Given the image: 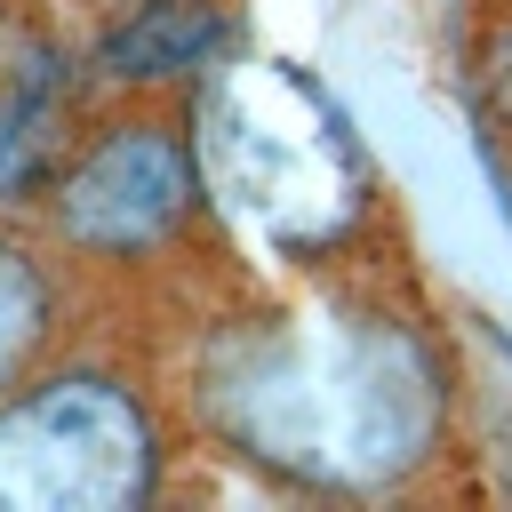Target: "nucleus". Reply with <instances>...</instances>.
<instances>
[{
	"label": "nucleus",
	"mask_w": 512,
	"mask_h": 512,
	"mask_svg": "<svg viewBox=\"0 0 512 512\" xmlns=\"http://www.w3.org/2000/svg\"><path fill=\"white\" fill-rule=\"evenodd\" d=\"M56 88L32 72L8 104H0V192H16V184H32L40 168H48V152H56Z\"/></svg>",
	"instance_id": "obj_4"
},
{
	"label": "nucleus",
	"mask_w": 512,
	"mask_h": 512,
	"mask_svg": "<svg viewBox=\"0 0 512 512\" xmlns=\"http://www.w3.org/2000/svg\"><path fill=\"white\" fill-rule=\"evenodd\" d=\"M32 328H40V280L16 264V248H0V376L24 360Z\"/></svg>",
	"instance_id": "obj_5"
},
{
	"label": "nucleus",
	"mask_w": 512,
	"mask_h": 512,
	"mask_svg": "<svg viewBox=\"0 0 512 512\" xmlns=\"http://www.w3.org/2000/svg\"><path fill=\"white\" fill-rule=\"evenodd\" d=\"M488 80H496V104L512 112V32H504V40L488 48Z\"/></svg>",
	"instance_id": "obj_6"
},
{
	"label": "nucleus",
	"mask_w": 512,
	"mask_h": 512,
	"mask_svg": "<svg viewBox=\"0 0 512 512\" xmlns=\"http://www.w3.org/2000/svg\"><path fill=\"white\" fill-rule=\"evenodd\" d=\"M192 192H200L192 144L168 136L160 120H136V128H112L96 152H80V168L56 192V216L88 248H144L168 224H184Z\"/></svg>",
	"instance_id": "obj_2"
},
{
	"label": "nucleus",
	"mask_w": 512,
	"mask_h": 512,
	"mask_svg": "<svg viewBox=\"0 0 512 512\" xmlns=\"http://www.w3.org/2000/svg\"><path fill=\"white\" fill-rule=\"evenodd\" d=\"M152 488V424L96 376L40 384L0 408V504L104 512Z\"/></svg>",
	"instance_id": "obj_1"
},
{
	"label": "nucleus",
	"mask_w": 512,
	"mask_h": 512,
	"mask_svg": "<svg viewBox=\"0 0 512 512\" xmlns=\"http://www.w3.org/2000/svg\"><path fill=\"white\" fill-rule=\"evenodd\" d=\"M216 40H224L216 0H144L104 40V72L112 80H184L216 56Z\"/></svg>",
	"instance_id": "obj_3"
}]
</instances>
